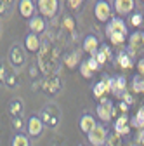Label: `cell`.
<instances>
[{
  "label": "cell",
  "instance_id": "6da1fadb",
  "mask_svg": "<svg viewBox=\"0 0 144 146\" xmlns=\"http://www.w3.org/2000/svg\"><path fill=\"white\" fill-rule=\"evenodd\" d=\"M106 35H108V38L111 40L113 45H122L125 42V38H127V35H129L125 21L120 19V17H111V21L106 26Z\"/></svg>",
  "mask_w": 144,
  "mask_h": 146
},
{
  "label": "cell",
  "instance_id": "7a4b0ae2",
  "mask_svg": "<svg viewBox=\"0 0 144 146\" xmlns=\"http://www.w3.org/2000/svg\"><path fill=\"white\" fill-rule=\"evenodd\" d=\"M59 7V0H37V9L42 17H54Z\"/></svg>",
  "mask_w": 144,
  "mask_h": 146
},
{
  "label": "cell",
  "instance_id": "3957f363",
  "mask_svg": "<svg viewBox=\"0 0 144 146\" xmlns=\"http://www.w3.org/2000/svg\"><path fill=\"white\" fill-rule=\"evenodd\" d=\"M94 16L96 19L101 21V23H106V21H111L113 17V12H111V5L106 2V0H99L94 7Z\"/></svg>",
  "mask_w": 144,
  "mask_h": 146
},
{
  "label": "cell",
  "instance_id": "277c9868",
  "mask_svg": "<svg viewBox=\"0 0 144 146\" xmlns=\"http://www.w3.org/2000/svg\"><path fill=\"white\" fill-rule=\"evenodd\" d=\"M87 136H89V143L92 146H102L108 139V131H106L104 125H96Z\"/></svg>",
  "mask_w": 144,
  "mask_h": 146
},
{
  "label": "cell",
  "instance_id": "5b68a950",
  "mask_svg": "<svg viewBox=\"0 0 144 146\" xmlns=\"http://www.w3.org/2000/svg\"><path fill=\"white\" fill-rule=\"evenodd\" d=\"M96 113L97 117L102 120V122H110L113 113H115V110H113V103L110 99H102L99 104H97V110H96Z\"/></svg>",
  "mask_w": 144,
  "mask_h": 146
},
{
  "label": "cell",
  "instance_id": "8992f818",
  "mask_svg": "<svg viewBox=\"0 0 144 146\" xmlns=\"http://www.w3.org/2000/svg\"><path fill=\"white\" fill-rule=\"evenodd\" d=\"M144 49V33L142 31H134L130 35V49H129V56H135V54Z\"/></svg>",
  "mask_w": 144,
  "mask_h": 146
},
{
  "label": "cell",
  "instance_id": "52a82bcc",
  "mask_svg": "<svg viewBox=\"0 0 144 146\" xmlns=\"http://www.w3.org/2000/svg\"><path fill=\"white\" fill-rule=\"evenodd\" d=\"M111 87H113V78H110V77H104L101 82H97L96 85H94V96L96 98H102V96H106L108 92H111Z\"/></svg>",
  "mask_w": 144,
  "mask_h": 146
},
{
  "label": "cell",
  "instance_id": "ba28073f",
  "mask_svg": "<svg viewBox=\"0 0 144 146\" xmlns=\"http://www.w3.org/2000/svg\"><path fill=\"white\" fill-rule=\"evenodd\" d=\"M44 120L40 117H31L28 120V134L31 137H38L42 132H44Z\"/></svg>",
  "mask_w": 144,
  "mask_h": 146
},
{
  "label": "cell",
  "instance_id": "9c48e42d",
  "mask_svg": "<svg viewBox=\"0 0 144 146\" xmlns=\"http://www.w3.org/2000/svg\"><path fill=\"white\" fill-rule=\"evenodd\" d=\"M83 50L89 54V58L97 54V50H99V40L96 38L94 35H87L85 36V40H83Z\"/></svg>",
  "mask_w": 144,
  "mask_h": 146
},
{
  "label": "cell",
  "instance_id": "30bf717a",
  "mask_svg": "<svg viewBox=\"0 0 144 146\" xmlns=\"http://www.w3.org/2000/svg\"><path fill=\"white\" fill-rule=\"evenodd\" d=\"M134 0H115V11L120 16H127L134 11Z\"/></svg>",
  "mask_w": 144,
  "mask_h": 146
},
{
  "label": "cell",
  "instance_id": "8fae6325",
  "mask_svg": "<svg viewBox=\"0 0 144 146\" xmlns=\"http://www.w3.org/2000/svg\"><path fill=\"white\" fill-rule=\"evenodd\" d=\"M28 26H30V33L38 35V33H42L45 30V19L42 16H33L30 19V23H28Z\"/></svg>",
  "mask_w": 144,
  "mask_h": 146
},
{
  "label": "cell",
  "instance_id": "7c38bea8",
  "mask_svg": "<svg viewBox=\"0 0 144 146\" xmlns=\"http://www.w3.org/2000/svg\"><path fill=\"white\" fill-rule=\"evenodd\" d=\"M127 123H129V118H127V115L123 113L120 118H116V123H115V134H118V136L129 134V132H130V127H129Z\"/></svg>",
  "mask_w": 144,
  "mask_h": 146
},
{
  "label": "cell",
  "instance_id": "4fadbf2b",
  "mask_svg": "<svg viewBox=\"0 0 144 146\" xmlns=\"http://www.w3.org/2000/svg\"><path fill=\"white\" fill-rule=\"evenodd\" d=\"M19 12L23 17H28V19H31V17L35 16V4L33 0H19Z\"/></svg>",
  "mask_w": 144,
  "mask_h": 146
},
{
  "label": "cell",
  "instance_id": "5bb4252c",
  "mask_svg": "<svg viewBox=\"0 0 144 146\" xmlns=\"http://www.w3.org/2000/svg\"><path fill=\"white\" fill-rule=\"evenodd\" d=\"M24 47H26L30 52H37V50L40 49V38H38V35L28 33L26 38H24Z\"/></svg>",
  "mask_w": 144,
  "mask_h": 146
},
{
  "label": "cell",
  "instance_id": "9a60e30c",
  "mask_svg": "<svg viewBox=\"0 0 144 146\" xmlns=\"http://www.w3.org/2000/svg\"><path fill=\"white\" fill-rule=\"evenodd\" d=\"M96 125H97V123H96V118H94L92 115H83V117L80 118V129H82V132H85V134H89Z\"/></svg>",
  "mask_w": 144,
  "mask_h": 146
},
{
  "label": "cell",
  "instance_id": "2e32d148",
  "mask_svg": "<svg viewBox=\"0 0 144 146\" xmlns=\"http://www.w3.org/2000/svg\"><path fill=\"white\" fill-rule=\"evenodd\" d=\"M125 87H127V80H125V77H116L113 78V87H111V92L115 94H123L125 92Z\"/></svg>",
  "mask_w": 144,
  "mask_h": 146
},
{
  "label": "cell",
  "instance_id": "e0dca14e",
  "mask_svg": "<svg viewBox=\"0 0 144 146\" xmlns=\"http://www.w3.org/2000/svg\"><path fill=\"white\" fill-rule=\"evenodd\" d=\"M116 63H118L120 68H130L132 66V58L129 56L127 52H120L116 56Z\"/></svg>",
  "mask_w": 144,
  "mask_h": 146
},
{
  "label": "cell",
  "instance_id": "ac0fdd59",
  "mask_svg": "<svg viewBox=\"0 0 144 146\" xmlns=\"http://www.w3.org/2000/svg\"><path fill=\"white\" fill-rule=\"evenodd\" d=\"M11 58H12V63H14V64H23V61H24V54H23V50H21L19 47H14Z\"/></svg>",
  "mask_w": 144,
  "mask_h": 146
},
{
  "label": "cell",
  "instance_id": "d6986e66",
  "mask_svg": "<svg viewBox=\"0 0 144 146\" xmlns=\"http://www.w3.org/2000/svg\"><path fill=\"white\" fill-rule=\"evenodd\" d=\"M12 146H30V139L24 134H16L12 139Z\"/></svg>",
  "mask_w": 144,
  "mask_h": 146
},
{
  "label": "cell",
  "instance_id": "ffe728a7",
  "mask_svg": "<svg viewBox=\"0 0 144 146\" xmlns=\"http://www.w3.org/2000/svg\"><path fill=\"white\" fill-rule=\"evenodd\" d=\"M80 73H82V77H83V78H90L94 71H92L90 68H89L87 61H82V63H80Z\"/></svg>",
  "mask_w": 144,
  "mask_h": 146
},
{
  "label": "cell",
  "instance_id": "44dd1931",
  "mask_svg": "<svg viewBox=\"0 0 144 146\" xmlns=\"http://www.w3.org/2000/svg\"><path fill=\"white\" fill-rule=\"evenodd\" d=\"M106 146H122V137L118 136V134H113V136H108V139H106V143H104Z\"/></svg>",
  "mask_w": 144,
  "mask_h": 146
},
{
  "label": "cell",
  "instance_id": "7402d4cb",
  "mask_svg": "<svg viewBox=\"0 0 144 146\" xmlns=\"http://www.w3.org/2000/svg\"><path fill=\"white\" fill-rule=\"evenodd\" d=\"M14 0H0V14H9Z\"/></svg>",
  "mask_w": 144,
  "mask_h": 146
},
{
  "label": "cell",
  "instance_id": "603a6c76",
  "mask_svg": "<svg viewBox=\"0 0 144 146\" xmlns=\"http://www.w3.org/2000/svg\"><path fill=\"white\" fill-rule=\"evenodd\" d=\"M142 23H144V16H142V14L135 12V14L130 16V25H132V26H141Z\"/></svg>",
  "mask_w": 144,
  "mask_h": 146
},
{
  "label": "cell",
  "instance_id": "cb8c5ba5",
  "mask_svg": "<svg viewBox=\"0 0 144 146\" xmlns=\"http://www.w3.org/2000/svg\"><path fill=\"white\" fill-rule=\"evenodd\" d=\"M78 61H80V58H78V54H77V52H75V54H69V56L64 59V63H66L69 68H73V66H75Z\"/></svg>",
  "mask_w": 144,
  "mask_h": 146
},
{
  "label": "cell",
  "instance_id": "d4e9b609",
  "mask_svg": "<svg viewBox=\"0 0 144 146\" xmlns=\"http://www.w3.org/2000/svg\"><path fill=\"white\" fill-rule=\"evenodd\" d=\"M87 64H89V68H90L92 71H97L99 70V63H97V59L94 56H90V58L87 59Z\"/></svg>",
  "mask_w": 144,
  "mask_h": 146
},
{
  "label": "cell",
  "instance_id": "484cf974",
  "mask_svg": "<svg viewBox=\"0 0 144 146\" xmlns=\"http://www.w3.org/2000/svg\"><path fill=\"white\" fill-rule=\"evenodd\" d=\"M132 87H134V90H135V92H141V75L134 78V82H132Z\"/></svg>",
  "mask_w": 144,
  "mask_h": 146
},
{
  "label": "cell",
  "instance_id": "4316f807",
  "mask_svg": "<svg viewBox=\"0 0 144 146\" xmlns=\"http://www.w3.org/2000/svg\"><path fill=\"white\" fill-rule=\"evenodd\" d=\"M64 26H66L68 30H71V28H73V19H71L69 16H66V17H64Z\"/></svg>",
  "mask_w": 144,
  "mask_h": 146
},
{
  "label": "cell",
  "instance_id": "83f0119b",
  "mask_svg": "<svg viewBox=\"0 0 144 146\" xmlns=\"http://www.w3.org/2000/svg\"><path fill=\"white\" fill-rule=\"evenodd\" d=\"M137 70H139L141 75H144V59H139V63H137Z\"/></svg>",
  "mask_w": 144,
  "mask_h": 146
},
{
  "label": "cell",
  "instance_id": "f1b7e54d",
  "mask_svg": "<svg viewBox=\"0 0 144 146\" xmlns=\"http://www.w3.org/2000/svg\"><path fill=\"white\" fill-rule=\"evenodd\" d=\"M137 143L144 144V129H141V131H139V134H137Z\"/></svg>",
  "mask_w": 144,
  "mask_h": 146
},
{
  "label": "cell",
  "instance_id": "f546056e",
  "mask_svg": "<svg viewBox=\"0 0 144 146\" xmlns=\"http://www.w3.org/2000/svg\"><path fill=\"white\" fill-rule=\"evenodd\" d=\"M80 2H82V0H69V7L71 9H77L80 5Z\"/></svg>",
  "mask_w": 144,
  "mask_h": 146
},
{
  "label": "cell",
  "instance_id": "4dcf8cb0",
  "mask_svg": "<svg viewBox=\"0 0 144 146\" xmlns=\"http://www.w3.org/2000/svg\"><path fill=\"white\" fill-rule=\"evenodd\" d=\"M122 96H123V99H125V103H134V99H132V96H130V94H127V92H123Z\"/></svg>",
  "mask_w": 144,
  "mask_h": 146
},
{
  "label": "cell",
  "instance_id": "1f68e13d",
  "mask_svg": "<svg viewBox=\"0 0 144 146\" xmlns=\"http://www.w3.org/2000/svg\"><path fill=\"white\" fill-rule=\"evenodd\" d=\"M127 108H129V106H127V103H122V104H120V110H122L123 113H127Z\"/></svg>",
  "mask_w": 144,
  "mask_h": 146
},
{
  "label": "cell",
  "instance_id": "d6a6232c",
  "mask_svg": "<svg viewBox=\"0 0 144 146\" xmlns=\"http://www.w3.org/2000/svg\"><path fill=\"white\" fill-rule=\"evenodd\" d=\"M141 92H144V77H141Z\"/></svg>",
  "mask_w": 144,
  "mask_h": 146
},
{
  "label": "cell",
  "instance_id": "836d02e7",
  "mask_svg": "<svg viewBox=\"0 0 144 146\" xmlns=\"http://www.w3.org/2000/svg\"><path fill=\"white\" fill-rule=\"evenodd\" d=\"M142 2H144V0H142Z\"/></svg>",
  "mask_w": 144,
  "mask_h": 146
}]
</instances>
